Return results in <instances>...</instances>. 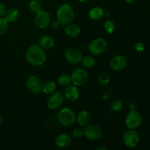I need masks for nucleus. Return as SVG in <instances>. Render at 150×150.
I'll list each match as a JSON object with an SVG mask.
<instances>
[{
  "label": "nucleus",
  "instance_id": "obj_5",
  "mask_svg": "<svg viewBox=\"0 0 150 150\" xmlns=\"http://www.w3.org/2000/svg\"><path fill=\"white\" fill-rule=\"evenodd\" d=\"M143 117L140 112L136 110V111H130L127 114L125 118L126 126L129 129L131 130H136L139 128L142 123Z\"/></svg>",
  "mask_w": 150,
  "mask_h": 150
},
{
  "label": "nucleus",
  "instance_id": "obj_12",
  "mask_svg": "<svg viewBox=\"0 0 150 150\" xmlns=\"http://www.w3.org/2000/svg\"><path fill=\"white\" fill-rule=\"evenodd\" d=\"M82 57L81 51L76 48H69L64 52V59L70 64H78Z\"/></svg>",
  "mask_w": 150,
  "mask_h": 150
},
{
  "label": "nucleus",
  "instance_id": "obj_32",
  "mask_svg": "<svg viewBox=\"0 0 150 150\" xmlns=\"http://www.w3.org/2000/svg\"><path fill=\"white\" fill-rule=\"evenodd\" d=\"M50 26H51V28L56 29H58V28H59V26H61V24H60V23L58 21V20L57 19V20L52 21L51 22V24H50Z\"/></svg>",
  "mask_w": 150,
  "mask_h": 150
},
{
  "label": "nucleus",
  "instance_id": "obj_10",
  "mask_svg": "<svg viewBox=\"0 0 150 150\" xmlns=\"http://www.w3.org/2000/svg\"><path fill=\"white\" fill-rule=\"evenodd\" d=\"M42 83L36 76H29L26 81V86L32 94H40L42 92Z\"/></svg>",
  "mask_w": 150,
  "mask_h": 150
},
{
  "label": "nucleus",
  "instance_id": "obj_27",
  "mask_svg": "<svg viewBox=\"0 0 150 150\" xmlns=\"http://www.w3.org/2000/svg\"><path fill=\"white\" fill-rule=\"evenodd\" d=\"M98 81L100 83L103 85H106L108 84L110 82V76L108 73H103L98 77Z\"/></svg>",
  "mask_w": 150,
  "mask_h": 150
},
{
  "label": "nucleus",
  "instance_id": "obj_19",
  "mask_svg": "<svg viewBox=\"0 0 150 150\" xmlns=\"http://www.w3.org/2000/svg\"><path fill=\"white\" fill-rule=\"evenodd\" d=\"M104 14V10L100 7H95L91 9L89 11L88 16H89V18L92 20H99L101 18L103 17Z\"/></svg>",
  "mask_w": 150,
  "mask_h": 150
},
{
  "label": "nucleus",
  "instance_id": "obj_17",
  "mask_svg": "<svg viewBox=\"0 0 150 150\" xmlns=\"http://www.w3.org/2000/svg\"><path fill=\"white\" fill-rule=\"evenodd\" d=\"M64 32L69 38H76L79 37L81 34V28L79 25L74 23H70L67 26H64Z\"/></svg>",
  "mask_w": 150,
  "mask_h": 150
},
{
  "label": "nucleus",
  "instance_id": "obj_6",
  "mask_svg": "<svg viewBox=\"0 0 150 150\" xmlns=\"http://www.w3.org/2000/svg\"><path fill=\"white\" fill-rule=\"evenodd\" d=\"M84 136L89 141L95 142L102 137L103 130L99 125L96 124L88 125L83 129Z\"/></svg>",
  "mask_w": 150,
  "mask_h": 150
},
{
  "label": "nucleus",
  "instance_id": "obj_11",
  "mask_svg": "<svg viewBox=\"0 0 150 150\" xmlns=\"http://www.w3.org/2000/svg\"><path fill=\"white\" fill-rule=\"evenodd\" d=\"M34 21H35V25L39 29H46L51 24V18L49 13L45 11L40 10L35 14Z\"/></svg>",
  "mask_w": 150,
  "mask_h": 150
},
{
  "label": "nucleus",
  "instance_id": "obj_9",
  "mask_svg": "<svg viewBox=\"0 0 150 150\" xmlns=\"http://www.w3.org/2000/svg\"><path fill=\"white\" fill-rule=\"evenodd\" d=\"M122 141L124 144L127 147L135 148L139 144L140 137H139V135L135 131V130L129 129L123 134Z\"/></svg>",
  "mask_w": 150,
  "mask_h": 150
},
{
  "label": "nucleus",
  "instance_id": "obj_15",
  "mask_svg": "<svg viewBox=\"0 0 150 150\" xmlns=\"http://www.w3.org/2000/svg\"><path fill=\"white\" fill-rule=\"evenodd\" d=\"M91 120H92V116H91L90 113L86 110H83V111H80L76 117V121L80 127H86L90 123Z\"/></svg>",
  "mask_w": 150,
  "mask_h": 150
},
{
  "label": "nucleus",
  "instance_id": "obj_20",
  "mask_svg": "<svg viewBox=\"0 0 150 150\" xmlns=\"http://www.w3.org/2000/svg\"><path fill=\"white\" fill-rule=\"evenodd\" d=\"M19 13L18 10L16 8H11L10 10H7L5 15H4V18L7 21L8 23H13V22L16 21L19 17Z\"/></svg>",
  "mask_w": 150,
  "mask_h": 150
},
{
  "label": "nucleus",
  "instance_id": "obj_8",
  "mask_svg": "<svg viewBox=\"0 0 150 150\" xmlns=\"http://www.w3.org/2000/svg\"><path fill=\"white\" fill-rule=\"evenodd\" d=\"M64 100V96L62 92H54L47 99V107L51 110L59 109L62 105Z\"/></svg>",
  "mask_w": 150,
  "mask_h": 150
},
{
  "label": "nucleus",
  "instance_id": "obj_28",
  "mask_svg": "<svg viewBox=\"0 0 150 150\" xmlns=\"http://www.w3.org/2000/svg\"><path fill=\"white\" fill-rule=\"evenodd\" d=\"M122 107V102L120 100H114L111 103V109L114 111H119Z\"/></svg>",
  "mask_w": 150,
  "mask_h": 150
},
{
  "label": "nucleus",
  "instance_id": "obj_2",
  "mask_svg": "<svg viewBox=\"0 0 150 150\" xmlns=\"http://www.w3.org/2000/svg\"><path fill=\"white\" fill-rule=\"evenodd\" d=\"M75 18V11L71 5L64 4L60 6L57 11V19L61 26H66L73 21Z\"/></svg>",
  "mask_w": 150,
  "mask_h": 150
},
{
  "label": "nucleus",
  "instance_id": "obj_33",
  "mask_svg": "<svg viewBox=\"0 0 150 150\" xmlns=\"http://www.w3.org/2000/svg\"><path fill=\"white\" fill-rule=\"evenodd\" d=\"M137 104L135 102H131L129 104V109L130 111H136L137 110Z\"/></svg>",
  "mask_w": 150,
  "mask_h": 150
},
{
  "label": "nucleus",
  "instance_id": "obj_29",
  "mask_svg": "<svg viewBox=\"0 0 150 150\" xmlns=\"http://www.w3.org/2000/svg\"><path fill=\"white\" fill-rule=\"evenodd\" d=\"M73 136L76 139H81L84 136V131L81 127H77L73 130Z\"/></svg>",
  "mask_w": 150,
  "mask_h": 150
},
{
  "label": "nucleus",
  "instance_id": "obj_36",
  "mask_svg": "<svg viewBox=\"0 0 150 150\" xmlns=\"http://www.w3.org/2000/svg\"><path fill=\"white\" fill-rule=\"evenodd\" d=\"M78 1H80V2H87L89 0H78Z\"/></svg>",
  "mask_w": 150,
  "mask_h": 150
},
{
  "label": "nucleus",
  "instance_id": "obj_21",
  "mask_svg": "<svg viewBox=\"0 0 150 150\" xmlns=\"http://www.w3.org/2000/svg\"><path fill=\"white\" fill-rule=\"evenodd\" d=\"M82 66L85 68H92L95 64V59L92 56H85L81 60Z\"/></svg>",
  "mask_w": 150,
  "mask_h": 150
},
{
  "label": "nucleus",
  "instance_id": "obj_25",
  "mask_svg": "<svg viewBox=\"0 0 150 150\" xmlns=\"http://www.w3.org/2000/svg\"><path fill=\"white\" fill-rule=\"evenodd\" d=\"M104 29H105V32L108 34H112L116 29V25L114 22L111 20H107L104 22Z\"/></svg>",
  "mask_w": 150,
  "mask_h": 150
},
{
  "label": "nucleus",
  "instance_id": "obj_30",
  "mask_svg": "<svg viewBox=\"0 0 150 150\" xmlns=\"http://www.w3.org/2000/svg\"><path fill=\"white\" fill-rule=\"evenodd\" d=\"M134 48L138 52H142L144 50V45L142 42H137L134 44Z\"/></svg>",
  "mask_w": 150,
  "mask_h": 150
},
{
  "label": "nucleus",
  "instance_id": "obj_4",
  "mask_svg": "<svg viewBox=\"0 0 150 150\" xmlns=\"http://www.w3.org/2000/svg\"><path fill=\"white\" fill-rule=\"evenodd\" d=\"M107 48V42L104 39L101 38H95L91 41L88 45V51L92 55L98 56L102 55L105 53Z\"/></svg>",
  "mask_w": 150,
  "mask_h": 150
},
{
  "label": "nucleus",
  "instance_id": "obj_24",
  "mask_svg": "<svg viewBox=\"0 0 150 150\" xmlns=\"http://www.w3.org/2000/svg\"><path fill=\"white\" fill-rule=\"evenodd\" d=\"M58 83L62 86H67L71 83V78L67 73H62L60 75L57 79Z\"/></svg>",
  "mask_w": 150,
  "mask_h": 150
},
{
  "label": "nucleus",
  "instance_id": "obj_7",
  "mask_svg": "<svg viewBox=\"0 0 150 150\" xmlns=\"http://www.w3.org/2000/svg\"><path fill=\"white\" fill-rule=\"evenodd\" d=\"M70 78H71V82L73 84L77 86H81L87 82L89 76L87 71L85 69L77 68L73 70Z\"/></svg>",
  "mask_w": 150,
  "mask_h": 150
},
{
  "label": "nucleus",
  "instance_id": "obj_16",
  "mask_svg": "<svg viewBox=\"0 0 150 150\" xmlns=\"http://www.w3.org/2000/svg\"><path fill=\"white\" fill-rule=\"evenodd\" d=\"M71 143V138L67 133H61L58 135L55 139V144L57 147L62 148H67V146H70Z\"/></svg>",
  "mask_w": 150,
  "mask_h": 150
},
{
  "label": "nucleus",
  "instance_id": "obj_1",
  "mask_svg": "<svg viewBox=\"0 0 150 150\" xmlns=\"http://www.w3.org/2000/svg\"><path fill=\"white\" fill-rule=\"evenodd\" d=\"M26 59L29 64L35 67L42 65L46 61L45 49L39 44H32L26 51Z\"/></svg>",
  "mask_w": 150,
  "mask_h": 150
},
{
  "label": "nucleus",
  "instance_id": "obj_14",
  "mask_svg": "<svg viewBox=\"0 0 150 150\" xmlns=\"http://www.w3.org/2000/svg\"><path fill=\"white\" fill-rule=\"evenodd\" d=\"M63 95H64V98L70 102H76V100H79L80 92H79V89L77 86L74 84H69L65 86Z\"/></svg>",
  "mask_w": 150,
  "mask_h": 150
},
{
  "label": "nucleus",
  "instance_id": "obj_22",
  "mask_svg": "<svg viewBox=\"0 0 150 150\" xmlns=\"http://www.w3.org/2000/svg\"><path fill=\"white\" fill-rule=\"evenodd\" d=\"M57 89V84L52 81H46L42 85V92L45 94H51L55 92Z\"/></svg>",
  "mask_w": 150,
  "mask_h": 150
},
{
  "label": "nucleus",
  "instance_id": "obj_35",
  "mask_svg": "<svg viewBox=\"0 0 150 150\" xmlns=\"http://www.w3.org/2000/svg\"><path fill=\"white\" fill-rule=\"evenodd\" d=\"M125 1H127V3H133V2H134L136 0H125Z\"/></svg>",
  "mask_w": 150,
  "mask_h": 150
},
{
  "label": "nucleus",
  "instance_id": "obj_31",
  "mask_svg": "<svg viewBox=\"0 0 150 150\" xmlns=\"http://www.w3.org/2000/svg\"><path fill=\"white\" fill-rule=\"evenodd\" d=\"M7 12V7L3 2L0 1V17H3Z\"/></svg>",
  "mask_w": 150,
  "mask_h": 150
},
{
  "label": "nucleus",
  "instance_id": "obj_26",
  "mask_svg": "<svg viewBox=\"0 0 150 150\" xmlns=\"http://www.w3.org/2000/svg\"><path fill=\"white\" fill-rule=\"evenodd\" d=\"M8 29V22L4 18L0 17V36L4 35Z\"/></svg>",
  "mask_w": 150,
  "mask_h": 150
},
{
  "label": "nucleus",
  "instance_id": "obj_3",
  "mask_svg": "<svg viewBox=\"0 0 150 150\" xmlns=\"http://www.w3.org/2000/svg\"><path fill=\"white\" fill-rule=\"evenodd\" d=\"M57 120L63 127H72L76 121V113L71 108H63L59 111Z\"/></svg>",
  "mask_w": 150,
  "mask_h": 150
},
{
  "label": "nucleus",
  "instance_id": "obj_18",
  "mask_svg": "<svg viewBox=\"0 0 150 150\" xmlns=\"http://www.w3.org/2000/svg\"><path fill=\"white\" fill-rule=\"evenodd\" d=\"M54 39L50 35H44L39 40V45L43 49H49L54 45Z\"/></svg>",
  "mask_w": 150,
  "mask_h": 150
},
{
  "label": "nucleus",
  "instance_id": "obj_13",
  "mask_svg": "<svg viewBox=\"0 0 150 150\" xmlns=\"http://www.w3.org/2000/svg\"><path fill=\"white\" fill-rule=\"evenodd\" d=\"M127 65V59L123 55H116L111 59L110 66L111 69L115 71H121L124 70Z\"/></svg>",
  "mask_w": 150,
  "mask_h": 150
},
{
  "label": "nucleus",
  "instance_id": "obj_23",
  "mask_svg": "<svg viewBox=\"0 0 150 150\" xmlns=\"http://www.w3.org/2000/svg\"><path fill=\"white\" fill-rule=\"evenodd\" d=\"M29 10L31 13L36 14L42 10V4L39 0H32L29 3Z\"/></svg>",
  "mask_w": 150,
  "mask_h": 150
},
{
  "label": "nucleus",
  "instance_id": "obj_37",
  "mask_svg": "<svg viewBox=\"0 0 150 150\" xmlns=\"http://www.w3.org/2000/svg\"><path fill=\"white\" fill-rule=\"evenodd\" d=\"M2 120H3L2 117H1V114H0V125H1V122H2Z\"/></svg>",
  "mask_w": 150,
  "mask_h": 150
},
{
  "label": "nucleus",
  "instance_id": "obj_34",
  "mask_svg": "<svg viewBox=\"0 0 150 150\" xmlns=\"http://www.w3.org/2000/svg\"><path fill=\"white\" fill-rule=\"evenodd\" d=\"M96 150H107V148L104 146H98L96 148Z\"/></svg>",
  "mask_w": 150,
  "mask_h": 150
}]
</instances>
